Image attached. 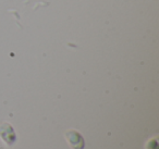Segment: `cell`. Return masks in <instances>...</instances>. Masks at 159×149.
<instances>
[{"label":"cell","instance_id":"obj_1","mask_svg":"<svg viewBox=\"0 0 159 149\" xmlns=\"http://www.w3.org/2000/svg\"><path fill=\"white\" fill-rule=\"evenodd\" d=\"M66 137L68 139L69 144L74 149H83L84 148V139L81 136V134L77 133L76 131H68L66 133Z\"/></svg>","mask_w":159,"mask_h":149},{"label":"cell","instance_id":"obj_2","mask_svg":"<svg viewBox=\"0 0 159 149\" xmlns=\"http://www.w3.org/2000/svg\"><path fill=\"white\" fill-rule=\"evenodd\" d=\"M0 136L8 145H12L16 140V134L13 129L8 123H5L0 126Z\"/></svg>","mask_w":159,"mask_h":149}]
</instances>
